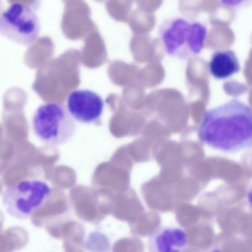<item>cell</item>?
Returning a JSON list of instances; mask_svg holds the SVG:
<instances>
[{
  "label": "cell",
  "instance_id": "6da1fadb",
  "mask_svg": "<svg viewBox=\"0 0 252 252\" xmlns=\"http://www.w3.org/2000/svg\"><path fill=\"white\" fill-rule=\"evenodd\" d=\"M199 138L214 150L238 153L252 147L251 107L238 99L206 110L199 126Z\"/></svg>",
  "mask_w": 252,
  "mask_h": 252
},
{
  "label": "cell",
  "instance_id": "7a4b0ae2",
  "mask_svg": "<svg viewBox=\"0 0 252 252\" xmlns=\"http://www.w3.org/2000/svg\"><path fill=\"white\" fill-rule=\"evenodd\" d=\"M206 25L197 20L174 17L159 28V36L165 53L178 60H191L201 54L207 39Z\"/></svg>",
  "mask_w": 252,
  "mask_h": 252
},
{
  "label": "cell",
  "instance_id": "3957f363",
  "mask_svg": "<svg viewBox=\"0 0 252 252\" xmlns=\"http://www.w3.org/2000/svg\"><path fill=\"white\" fill-rule=\"evenodd\" d=\"M33 134L38 140L52 147L64 145L74 136L76 124L63 104H41L32 119Z\"/></svg>",
  "mask_w": 252,
  "mask_h": 252
},
{
  "label": "cell",
  "instance_id": "277c9868",
  "mask_svg": "<svg viewBox=\"0 0 252 252\" xmlns=\"http://www.w3.org/2000/svg\"><path fill=\"white\" fill-rule=\"evenodd\" d=\"M51 194L52 188L45 181L23 180L5 189L2 206L10 216L24 220L40 209Z\"/></svg>",
  "mask_w": 252,
  "mask_h": 252
},
{
  "label": "cell",
  "instance_id": "5b68a950",
  "mask_svg": "<svg viewBox=\"0 0 252 252\" xmlns=\"http://www.w3.org/2000/svg\"><path fill=\"white\" fill-rule=\"evenodd\" d=\"M39 17L32 7L14 3L0 14V33L20 45H33L40 33Z\"/></svg>",
  "mask_w": 252,
  "mask_h": 252
},
{
  "label": "cell",
  "instance_id": "8992f818",
  "mask_svg": "<svg viewBox=\"0 0 252 252\" xmlns=\"http://www.w3.org/2000/svg\"><path fill=\"white\" fill-rule=\"evenodd\" d=\"M104 107L103 98L90 90H75L67 96V110L79 123H95L102 116Z\"/></svg>",
  "mask_w": 252,
  "mask_h": 252
},
{
  "label": "cell",
  "instance_id": "52a82bcc",
  "mask_svg": "<svg viewBox=\"0 0 252 252\" xmlns=\"http://www.w3.org/2000/svg\"><path fill=\"white\" fill-rule=\"evenodd\" d=\"M189 246V237L185 230L172 225L156 228L147 240L150 252H183Z\"/></svg>",
  "mask_w": 252,
  "mask_h": 252
},
{
  "label": "cell",
  "instance_id": "ba28073f",
  "mask_svg": "<svg viewBox=\"0 0 252 252\" xmlns=\"http://www.w3.org/2000/svg\"><path fill=\"white\" fill-rule=\"evenodd\" d=\"M209 72L215 79L222 80L231 77L240 70L238 58L231 50L214 53L208 64Z\"/></svg>",
  "mask_w": 252,
  "mask_h": 252
},
{
  "label": "cell",
  "instance_id": "9c48e42d",
  "mask_svg": "<svg viewBox=\"0 0 252 252\" xmlns=\"http://www.w3.org/2000/svg\"><path fill=\"white\" fill-rule=\"evenodd\" d=\"M220 3L225 7L232 10H240L249 7L252 3V0H218Z\"/></svg>",
  "mask_w": 252,
  "mask_h": 252
}]
</instances>
